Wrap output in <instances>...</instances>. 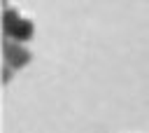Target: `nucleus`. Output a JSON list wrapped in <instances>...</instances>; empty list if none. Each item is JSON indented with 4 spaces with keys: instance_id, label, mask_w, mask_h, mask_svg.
Wrapping results in <instances>:
<instances>
[{
    "instance_id": "nucleus-1",
    "label": "nucleus",
    "mask_w": 149,
    "mask_h": 133,
    "mask_svg": "<svg viewBox=\"0 0 149 133\" xmlns=\"http://www.w3.org/2000/svg\"><path fill=\"white\" fill-rule=\"evenodd\" d=\"M2 30H5V37H7V40L21 44V42L30 40V35H33V23H30L28 19H21L14 9H9V12H5V16H2Z\"/></svg>"
},
{
    "instance_id": "nucleus-2",
    "label": "nucleus",
    "mask_w": 149,
    "mask_h": 133,
    "mask_svg": "<svg viewBox=\"0 0 149 133\" xmlns=\"http://www.w3.org/2000/svg\"><path fill=\"white\" fill-rule=\"evenodd\" d=\"M2 51H5V61L9 68H21L30 61V54L19 44V42H12V40H5L2 44Z\"/></svg>"
}]
</instances>
